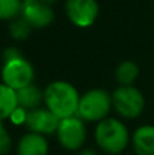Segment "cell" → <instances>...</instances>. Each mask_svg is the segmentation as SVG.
<instances>
[{
  "instance_id": "cell-15",
  "label": "cell",
  "mask_w": 154,
  "mask_h": 155,
  "mask_svg": "<svg viewBox=\"0 0 154 155\" xmlns=\"http://www.w3.org/2000/svg\"><path fill=\"white\" fill-rule=\"evenodd\" d=\"M32 29L33 27L19 15L18 18L11 21L10 26H8V33H10V35L14 38V40L22 41V40H26V38L29 37Z\"/></svg>"
},
{
  "instance_id": "cell-13",
  "label": "cell",
  "mask_w": 154,
  "mask_h": 155,
  "mask_svg": "<svg viewBox=\"0 0 154 155\" xmlns=\"http://www.w3.org/2000/svg\"><path fill=\"white\" fill-rule=\"evenodd\" d=\"M16 107H18L16 91L4 83H0V120L3 121L5 118H10Z\"/></svg>"
},
{
  "instance_id": "cell-12",
  "label": "cell",
  "mask_w": 154,
  "mask_h": 155,
  "mask_svg": "<svg viewBox=\"0 0 154 155\" xmlns=\"http://www.w3.org/2000/svg\"><path fill=\"white\" fill-rule=\"evenodd\" d=\"M16 98H18V106L29 112V110L40 107L44 101V93L38 86L32 83L16 91Z\"/></svg>"
},
{
  "instance_id": "cell-20",
  "label": "cell",
  "mask_w": 154,
  "mask_h": 155,
  "mask_svg": "<svg viewBox=\"0 0 154 155\" xmlns=\"http://www.w3.org/2000/svg\"><path fill=\"white\" fill-rule=\"evenodd\" d=\"M76 155H98V154L95 153L94 150H82V151H79Z\"/></svg>"
},
{
  "instance_id": "cell-3",
  "label": "cell",
  "mask_w": 154,
  "mask_h": 155,
  "mask_svg": "<svg viewBox=\"0 0 154 155\" xmlns=\"http://www.w3.org/2000/svg\"><path fill=\"white\" fill-rule=\"evenodd\" d=\"M111 107L112 95L102 88H92L81 97L76 116L87 123H100L106 118Z\"/></svg>"
},
{
  "instance_id": "cell-7",
  "label": "cell",
  "mask_w": 154,
  "mask_h": 155,
  "mask_svg": "<svg viewBox=\"0 0 154 155\" xmlns=\"http://www.w3.org/2000/svg\"><path fill=\"white\" fill-rule=\"evenodd\" d=\"M65 14L76 27H89L98 16V4L95 0H67Z\"/></svg>"
},
{
  "instance_id": "cell-18",
  "label": "cell",
  "mask_w": 154,
  "mask_h": 155,
  "mask_svg": "<svg viewBox=\"0 0 154 155\" xmlns=\"http://www.w3.org/2000/svg\"><path fill=\"white\" fill-rule=\"evenodd\" d=\"M26 114H27V110L22 109V107H16L15 110H14V113L11 114L10 120L12 121L15 125H22V124H25V121H26Z\"/></svg>"
},
{
  "instance_id": "cell-2",
  "label": "cell",
  "mask_w": 154,
  "mask_h": 155,
  "mask_svg": "<svg viewBox=\"0 0 154 155\" xmlns=\"http://www.w3.org/2000/svg\"><path fill=\"white\" fill-rule=\"evenodd\" d=\"M97 146L108 155H117L130 143L128 129L116 118H104L95 127L94 132Z\"/></svg>"
},
{
  "instance_id": "cell-19",
  "label": "cell",
  "mask_w": 154,
  "mask_h": 155,
  "mask_svg": "<svg viewBox=\"0 0 154 155\" xmlns=\"http://www.w3.org/2000/svg\"><path fill=\"white\" fill-rule=\"evenodd\" d=\"M18 57H22L21 52L15 48H7L4 52H3V61L7 63L10 60H14V59H18Z\"/></svg>"
},
{
  "instance_id": "cell-10",
  "label": "cell",
  "mask_w": 154,
  "mask_h": 155,
  "mask_svg": "<svg viewBox=\"0 0 154 155\" xmlns=\"http://www.w3.org/2000/svg\"><path fill=\"white\" fill-rule=\"evenodd\" d=\"M18 155H48V142L45 136L34 132L23 135L16 146Z\"/></svg>"
},
{
  "instance_id": "cell-9",
  "label": "cell",
  "mask_w": 154,
  "mask_h": 155,
  "mask_svg": "<svg viewBox=\"0 0 154 155\" xmlns=\"http://www.w3.org/2000/svg\"><path fill=\"white\" fill-rule=\"evenodd\" d=\"M60 118H57L51 110L42 109V107H37V109L29 110L26 114V121L25 125L27 127L30 132L40 135H52L53 132L57 131Z\"/></svg>"
},
{
  "instance_id": "cell-5",
  "label": "cell",
  "mask_w": 154,
  "mask_h": 155,
  "mask_svg": "<svg viewBox=\"0 0 154 155\" xmlns=\"http://www.w3.org/2000/svg\"><path fill=\"white\" fill-rule=\"evenodd\" d=\"M57 140L60 146L68 151H76L83 146L86 140V127L85 121L78 116L62 118L57 127Z\"/></svg>"
},
{
  "instance_id": "cell-8",
  "label": "cell",
  "mask_w": 154,
  "mask_h": 155,
  "mask_svg": "<svg viewBox=\"0 0 154 155\" xmlns=\"http://www.w3.org/2000/svg\"><path fill=\"white\" fill-rule=\"evenodd\" d=\"M21 16L33 29H44L53 22L55 12L41 0H22Z\"/></svg>"
},
{
  "instance_id": "cell-17",
  "label": "cell",
  "mask_w": 154,
  "mask_h": 155,
  "mask_svg": "<svg viewBox=\"0 0 154 155\" xmlns=\"http://www.w3.org/2000/svg\"><path fill=\"white\" fill-rule=\"evenodd\" d=\"M11 150V137L8 135V132L3 131L0 134V155H7Z\"/></svg>"
},
{
  "instance_id": "cell-22",
  "label": "cell",
  "mask_w": 154,
  "mask_h": 155,
  "mask_svg": "<svg viewBox=\"0 0 154 155\" xmlns=\"http://www.w3.org/2000/svg\"><path fill=\"white\" fill-rule=\"evenodd\" d=\"M4 131V127H3V123H2V120H0V134Z\"/></svg>"
},
{
  "instance_id": "cell-1",
  "label": "cell",
  "mask_w": 154,
  "mask_h": 155,
  "mask_svg": "<svg viewBox=\"0 0 154 155\" xmlns=\"http://www.w3.org/2000/svg\"><path fill=\"white\" fill-rule=\"evenodd\" d=\"M79 99L81 97L76 88L64 80L49 83L44 91V104L46 109L60 120L76 116Z\"/></svg>"
},
{
  "instance_id": "cell-21",
  "label": "cell",
  "mask_w": 154,
  "mask_h": 155,
  "mask_svg": "<svg viewBox=\"0 0 154 155\" xmlns=\"http://www.w3.org/2000/svg\"><path fill=\"white\" fill-rule=\"evenodd\" d=\"M41 2H42V3H45L46 5H51V7H52V5H53L55 3L57 2V0H41Z\"/></svg>"
},
{
  "instance_id": "cell-4",
  "label": "cell",
  "mask_w": 154,
  "mask_h": 155,
  "mask_svg": "<svg viewBox=\"0 0 154 155\" xmlns=\"http://www.w3.org/2000/svg\"><path fill=\"white\" fill-rule=\"evenodd\" d=\"M112 106L124 118H136L145 107L143 94L134 86H120L112 94Z\"/></svg>"
},
{
  "instance_id": "cell-16",
  "label": "cell",
  "mask_w": 154,
  "mask_h": 155,
  "mask_svg": "<svg viewBox=\"0 0 154 155\" xmlns=\"http://www.w3.org/2000/svg\"><path fill=\"white\" fill-rule=\"evenodd\" d=\"M22 0H0V21H12L21 15Z\"/></svg>"
},
{
  "instance_id": "cell-6",
  "label": "cell",
  "mask_w": 154,
  "mask_h": 155,
  "mask_svg": "<svg viewBox=\"0 0 154 155\" xmlns=\"http://www.w3.org/2000/svg\"><path fill=\"white\" fill-rule=\"evenodd\" d=\"M2 79L4 84L18 91L33 83V79H34L33 65L26 59H23V56L10 60L3 64Z\"/></svg>"
},
{
  "instance_id": "cell-11",
  "label": "cell",
  "mask_w": 154,
  "mask_h": 155,
  "mask_svg": "<svg viewBox=\"0 0 154 155\" xmlns=\"http://www.w3.org/2000/svg\"><path fill=\"white\" fill-rule=\"evenodd\" d=\"M132 148L136 155H154V125H142L134 132Z\"/></svg>"
},
{
  "instance_id": "cell-14",
  "label": "cell",
  "mask_w": 154,
  "mask_h": 155,
  "mask_svg": "<svg viewBox=\"0 0 154 155\" xmlns=\"http://www.w3.org/2000/svg\"><path fill=\"white\" fill-rule=\"evenodd\" d=\"M139 75V67L134 61H123L116 68V80L120 86H132Z\"/></svg>"
}]
</instances>
